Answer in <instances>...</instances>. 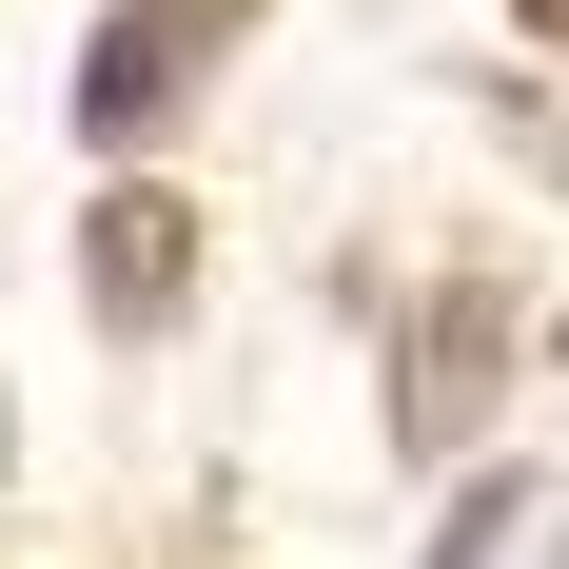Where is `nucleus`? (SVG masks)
Returning a JSON list of instances; mask_svg holds the SVG:
<instances>
[{"instance_id":"7ed1b4c3","label":"nucleus","mask_w":569,"mask_h":569,"mask_svg":"<svg viewBox=\"0 0 569 569\" xmlns=\"http://www.w3.org/2000/svg\"><path fill=\"white\" fill-rule=\"evenodd\" d=\"M177 79H197V59H177V20H158V0H118V20H99V59H79V118H99V138H138Z\"/></svg>"},{"instance_id":"f257e3e1","label":"nucleus","mask_w":569,"mask_h":569,"mask_svg":"<svg viewBox=\"0 0 569 569\" xmlns=\"http://www.w3.org/2000/svg\"><path fill=\"white\" fill-rule=\"evenodd\" d=\"M79 295H99V335H158L177 295H197V217H177L158 177H118L99 217H79Z\"/></svg>"},{"instance_id":"f03ea898","label":"nucleus","mask_w":569,"mask_h":569,"mask_svg":"<svg viewBox=\"0 0 569 569\" xmlns=\"http://www.w3.org/2000/svg\"><path fill=\"white\" fill-rule=\"evenodd\" d=\"M491 353H511V335H491V295H432V315H412V373H393V432H412V452H452V432H471Z\"/></svg>"},{"instance_id":"39448f33","label":"nucleus","mask_w":569,"mask_h":569,"mask_svg":"<svg viewBox=\"0 0 569 569\" xmlns=\"http://www.w3.org/2000/svg\"><path fill=\"white\" fill-rule=\"evenodd\" d=\"M511 20H530V40H569V0H511Z\"/></svg>"},{"instance_id":"20e7f679","label":"nucleus","mask_w":569,"mask_h":569,"mask_svg":"<svg viewBox=\"0 0 569 569\" xmlns=\"http://www.w3.org/2000/svg\"><path fill=\"white\" fill-rule=\"evenodd\" d=\"M158 20H177V59H217L236 20H256V0H158Z\"/></svg>"}]
</instances>
